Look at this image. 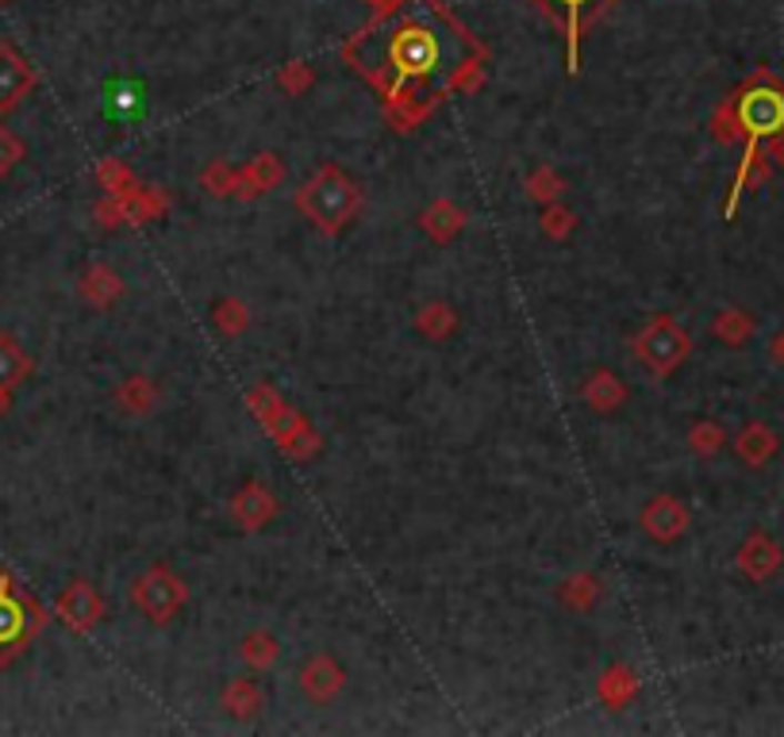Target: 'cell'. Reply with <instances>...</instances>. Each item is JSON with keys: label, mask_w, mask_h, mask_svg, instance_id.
I'll return each instance as SVG.
<instances>
[{"label": "cell", "mask_w": 784, "mask_h": 737, "mask_svg": "<svg viewBox=\"0 0 784 737\" xmlns=\"http://www.w3.org/2000/svg\"><path fill=\"white\" fill-rule=\"evenodd\" d=\"M212 323L220 326V334L239 339V334L250 326V312L239 296H223V300H215V307H212Z\"/></svg>", "instance_id": "f1b7e54d"}, {"label": "cell", "mask_w": 784, "mask_h": 737, "mask_svg": "<svg viewBox=\"0 0 784 737\" xmlns=\"http://www.w3.org/2000/svg\"><path fill=\"white\" fill-rule=\"evenodd\" d=\"M343 58L385 100L396 131H412L446 97L485 85L489 50L442 0H404L343 47Z\"/></svg>", "instance_id": "6da1fadb"}, {"label": "cell", "mask_w": 784, "mask_h": 737, "mask_svg": "<svg viewBox=\"0 0 784 737\" xmlns=\"http://www.w3.org/2000/svg\"><path fill=\"white\" fill-rule=\"evenodd\" d=\"M54 618L70 634L86 638V634H93L100 626V618H104V599H100V592L89 580H73L66 584L62 596L54 599Z\"/></svg>", "instance_id": "30bf717a"}, {"label": "cell", "mask_w": 784, "mask_h": 737, "mask_svg": "<svg viewBox=\"0 0 784 737\" xmlns=\"http://www.w3.org/2000/svg\"><path fill=\"white\" fill-rule=\"evenodd\" d=\"M296 212L323 234H339L354 223V215L362 212V189L339 165H320L304 184L296 189Z\"/></svg>", "instance_id": "3957f363"}, {"label": "cell", "mask_w": 784, "mask_h": 737, "mask_svg": "<svg viewBox=\"0 0 784 737\" xmlns=\"http://www.w3.org/2000/svg\"><path fill=\"white\" fill-rule=\"evenodd\" d=\"M0 4H4V0H0Z\"/></svg>", "instance_id": "ab89813d"}, {"label": "cell", "mask_w": 784, "mask_h": 737, "mask_svg": "<svg viewBox=\"0 0 784 737\" xmlns=\"http://www.w3.org/2000/svg\"><path fill=\"white\" fill-rule=\"evenodd\" d=\"M723 442H727V434H723L720 423H696V426L688 431V446L696 450V454H704V457L720 454Z\"/></svg>", "instance_id": "e575fe53"}, {"label": "cell", "mask_w": 784, "mask_h": 737, "mask_svg": "<svg viewBox=\"0 0 784 737\" xmlns=\"http://www.w3.org/2000/svg\"><path fill=\"white\" fill-rule=\"evenodd\" d=\"M300 688H304V695L312 703H331V699H339L346 688V673H343V665H339L331 653H315L312 660L304 665V673H300Z\"/></svg>", "instance_id": "5bb4252c"}, {"label": "cell", "mask_w": 784, "mask_h": 737, "mask_svg": "<svg viewBox=\"0 0 784 737\" xmlns=\"http://www.w3.org/2000/svg\"><path fill=\"white\" fill-rule=\"evenodd\" d=\"M235 184H239V170L231 162H212L200 173V189L212 192V196H235Z\"/></svg>", "instance_id": "1f68e13d"}, {"label": "cell", "mask_w": 784, "mask_h": 737, "mask_svg": "<svg viewBox=\"0 0 784 737\" xmlns=\"http://www.w3.org/2000/svg\"><path fill=\"white\" fill-rule=\"evenodd\" d=\"M688 350H692L688 331L677 320H670V315H654L635 339V357L650 368V376H657V381L677 373V368L685 365Z\"/></svg>", "instance_id": "8992f818"}, {"label": "cell", "mask_w": 784, "mask_h": 737, "mask_svg": "<svg viewBox=\"0 0 784 737\" xmlns=\"http://www.w3.org/2000/svg\"><path fill=\"white\" fill-rule=\"evenodd\" d=\"M688 523H692V515L677 496H654L639 515V526L646 531V538L662 542V546L677 542L681 534L688 531Z\"/></svg>", "instance_id": "4fadbf2b"}, {"label": "cell", "mask_w": 784, "mask_h": 737, "mask_svg": "<svg viewBox=\"0 0 784 737\" xmlns=\"http://www.w3.org/2000/svg\"><path fill=\"white\" fill-rule=\"evenodd\" d=\"M773 357H777V362L784 365V334H781L777 342H773Z\"/></svg>", "instance_id": "f35d334b"}, {"label": "cell", "mask_w": 784, "mask_h": 737, "mask_svg": "<svg viewBox=\"0 0 784 737\" xmlns=\"http://www.w3.org/2000/svg\"><path fill=\"white\" fill-rule=\"evenodd\" d=\"M415 331L431 342H446L450 334L458 331V312L446 300H431V304H423L420 312H415Z\"/></svg>", "instance_id": "d4e9b609"}, {"label": "cell", "mask_w": 784, "mask_h": 737, "mask_svg": "<svg viewBox=\"0 0 784 737\" xmlns=\"http://www.w3.org/2000/svg\"><path fill=\"white\" fill-rule=\"evenodd\" d=\"M247 407L254 412V418L262 423V431L278 442V450L285 457L300 461V465L320 457L323 434L315 431V426L308 423V415L289 404L273 384H254V388L247 392Z\"/></svg>", "instance_id": "277c9868"}, {"label": "cell", "mask_w": 784, "mask_h": 737, "mask_svg": "<svg viewBox=\"0 0 784 737\" xmlns=\"http://www.w3.org/2000/svg\"><path fill=\"white\" fill-rule=\"evenodd\" d=\"M712 131L715 139L731 142L738 135L750 139L746 150H757V142L762 139H773L784 131V85L770 78V73H757L754 81H746L735 100H727V104L715 112L712 120Z\"/></svg>", "instance_id": "7a4b0ae2"}, {"label": "cell", "mask_w": 784, "mask_h": 737, "mask_svg": "<svg viewBox=\"0 0 784 737\" xmlns=\"http://www.w3.org/2000/svg\"><path fill=\"white\" fill-rule=\"evenodd\" d=\"M312 85H315V70L308 62H289L285 70L278 73V89L289 92V97H304Z\"/></svg>", "instance_id": "836d02e7"}, {"label": "cell", "mask_w": 784, "mask_h": 737, "mask_svg": "<svg viewBox=\"0 0 784 737\" xmlns=\"http://www.w3.org/2000/svg\"><path fill=\"white\" fill-rule=\"evenodd\" d=\"M285 162L281 154H258L239 170V184H235V196L239 200H258L262 192H273L281 181H285Z\"/></svg>", "instance_id": "9a60e30c"}, {"label": "cell", "mask_w": 784, "mask_h": 737, "mask_svg": "<svg viewBox=\"0 0 784 737\" xmlns=\"http://www.w3.org/2000/svg\"><path fill=\"white\" fill-rule=\"evenodd\" d=\"M47 607L0 565V668L16 665L47 626Z\"/></svg>", "instance_id": "5b68a950"}, {"label": "cell", "mask_w": 784, "mask_h": 737, "mask_svg": "<svg viewBox=\"0 0 784 737\" xmlns=\"http://www.w3.org/2000/svg\"><path fill=\"white\" fill-rule=\"evenodd\" d=\"M465 223H470V215H465V208L454 204V200H435L428 212H420L423 234H431L435 242H454L458 234L465 231Z\"/></svg>", "instance_id": "ac0fdd59"}, {"label": "cell", "mask_w": 784, "mask_h": 737, "mask_svg": "<svg viewBox=\"0 0 784 737\" xmlns=\"http://www.w3.org/2000/svg\"><path fill=\"white\" fill-rule=\"evenodd\" d=\"M365 4H373L378 12H392V8H400L404 0H365Z\"/></svg>", "instance_id": "8d00e7d4"}, {"label": "cell", "mask_w": 784, "mask_h": 737, "mask_svg": "<svg viewBox=\"0 0 784 737\" xmlns=\"http://www.w3.org/2000/svg\"><path fill=\"white\" fill-rule=\"evenodd\" d=\"M131 603L139 615H147L150 623L165 626L170 618H178V610L189 603V588L178 573H170L165 565H150L135 584H131Z\"/></svg>", "instance_id": "ba28073f"}, {"label": "cell", "mask_w": 784, "mask_h": 737, "mask_svg": "<svg viewBox=\"0 0 784 737\" xmlns=\"http://www.w3.org/2000/svg\"><path fill=\"white\" fill-rule=\"evenodd\" d=\"M281 504L278 496H273V488L265 481H247L243 488L235 492V499H231V518H235L239 531L254 534L262 531V526H270V518L278 515Z\"/></svg>", "instance_id": "7c38bea8"}, {"label": "cell", "mask_w": 784, "mask_h": 737, "mask_svg": "<svg viewBox=\"0 0 784 737\" xmlns=\"http://www.w3.org/2000/svg\"><path fill=\"white\" fill-rule=\"evenodd\" d=\"M23 154H28V147H23V139L16 135L12 128H4V123H0V181H4L8 173H12L16 165L23 162Z\"/></svg>", "instance_id": "d590c367"}, {"label": "cell", "mask_w": 784, "mask_h": 737, "mask_svg": "<svg viewBox=\"0 0 784 737\" xmlns=\"http://www.w3.org/2000/svg\"><path fill=\"white\" fill-rule=\"evenodd\" d=\"M539 228L546 239H554V242H565L573 231H577V212L573 208H565V204H542V220H539Z\"/></svg>", "instance_id": "4dcf8cb0"}, {"label": "cell", "mask_w": 784, "mask_h": 737, "mask_svg": "<svg viewBox=\"0 0 784 737\" xmlns=\"http://www.w3.org/2000/svg\"><path fill=\"white\" fill-rule=\"evenodd\" d=\"M581 400H585L596 415H612L627 404V384H623L612 368H592L589 381L581 384Z\"/></svg>", "instance_id": "2e32d148"}, {"label": "cell", "mask_w": 784, "mask_h": 737, "mask_svg": "<svg viewBox=\"0 0 784 737\" xmlns=\"http://www.w3.org/2000/svg\"><path fill=\"white\" fill-rule=\"evenodd\" d=\"M36 85H39L36 65H31L12 43H0V115L16 112V108L31 97Z\"/></svg>", "instance_id": "8fae6325"}, {"label": "cell", "mask_w": 784, "mask_h": 737, "mask_svg": "<svg viewBox=\"0 0 784 737\" xmlns=\"http://www.w3.org/2000/svg\"><path fill=\"white\" fill-rule=\"evenodd\" d=\"M115 407L128 415H150L158 407V384L143 373H131L128 381L115 388Z\"/></svg>", "instance_id": "7402d4cb"}, {"label": "cell", "mask_w": 784, "mask_h": 737, "mask_svg": "<svg viewBox=\"0 0 784 737\" xmlns=\"http://www.w3.org/2000/svg\"><path fill=\"white\" fill-rule=\"evenodd\" d=\"M31 368H36V362H31L28 350H23L8 331H0V388L16 392L31 376Z\"/></svg>", "instance_id": "44dd1931"}, {"label": "cell", "mask_w": 784, "mask_h": 737, "mask_svg": "<svg viewBox=\"0 0 784 737\" xmlns=\"http://www.w3.org/2000/svg\"><path fill=\"white\" fill-rule=\"evenodd\" d=\"M523 189H527V196L539 200V204H554V200H562V192H565V178L554 170V165H539V170L527 173Z\"/></svg>", "instance_id": "83f0119b"}, {"label": "cell", "mask_w": 784, "mask_h": 737, "mask_svg": "<svg viewBox=\"0 0 784 737\" xmlns=\"http://www.w3.org/2000/svg\"><path fill=\"white\" fill-rule=\"evenodd\" d=\"M639 688H642V680H639L635 668L612 665V668H604V676H600L596 695H600V703H604L607 710H623L639 695Z\"/></svg>", "instance_id": "d6986e66"}, {"label": "cell", "mask_w": 784, "mask_h": 737, "mask_svg": "<svg viewBox=\"0 0 784 737\" xmlns=\"http://www.w3.org/2000/svg\"><path fill=\"white\" fill-rule=\"evenodd\" d=\"M97 181H100V189H104L108 196H123V192L139 189L131 165H123L120 158H104V162L97 165Z\"/></svg>", "instance_id": "f546056e"}, {"label": "cell", "mask_w": 784, "mask_h": 737, "mask_svg": "<svg viewBox=\"0 0 784 737\" xmlns=\"http://www.w3.org/2000/svg\"><path fill=\"white\" fill-rule=\"evenodd\" d=\"M542 12L562 28L565 43H570V73L581 70V36L589 23H596L615 0H535Z\"/></svg>", "instance_id": "9c48e42d"}, {"label": "cell", "mask_w": 784, "mask_h": 737, "mask_svg": "<svg viewBox=\"0 0 784 737\" xmlns=\"http://www.w3.org/2000/svg\"><path fill=\"white\" fill-rule=\"evenodd\" d=\"M735 454L746 461V465H762V461H770L773 454H777V434L762 423H750L735 438Z\"/></svg>", "instance_id": "484cf974"}, {"label": "cell", "mask_w": 784, "mask_h": 737, "mask_svg": "<svg viewBox=\"0 0 784 737\" xmlns=\"http://www.w3.org/2000/svg\"><path fill=\"white\" fill-rule=\"evenodd\" d=\"M223 710H228L231 718H239V723H250V718H258V710H262L265 695L258 688L254 680H247V676H239V680H231L228 688L220 695Z\"/></svg>", "instance_id": "603a6c76"}, {"label": "cell", "mask_w": 784, "mask_h": 737, "mask_svg": "<svg viewBox=\"0 0 784 737\" xmlns=\"http://www.w3.org/2000/svg\"><path fill=\"white\" fill-rule=\"evenodd\" d=\"M715 339L720 342H727V346H742V342L750 339V320H746V312H738V307H727V312H720V320H715Z\"/></svg>", "instance_id": "d6a6232c"}, {"label": "cell", "mask_w": 784, "mask_h": 737, "mask_svg": "<svg viewBox=\"0 0 784 737\" xmlns=\"http://www.w3.org/2000/svg\"><path fill=\"white\" fill-rule=\"evenodd\" d=\"M8 412H12V392L0 388V418H4Z\"/></svg>", "instance_id": "74e56055"}, {"label": "cell", "mask_w": 784, "mask_h": 737, "mask_svg": "<svg viewBox=\"0 0 784 737\" xmlns=\"http://www.w3.org/2000/svg\"><path fill=\"white\" fill-rule=\"evenodd\" d=\"M604 596V580L596 573H577V576H565L557 584V599L565 603L570 610H592Z\"/></svg>", "instance_id": "cb8c5ba5"}, {"label": "cell", "mask_w": 784, "mask_h": 737, "mask_svg": "<svg viewBox=\"0 0 784 737\" xmlns=\"http://www.w3.org/2000/svg\"><path fill=\"white\" fill-rule=\"evenodd\" d=\"M239 657H243L247 668H254V673H270V668L278 665V657H281V645L270 630H254V634H247V638L239 642Z\"/></svg>", "instance_id": "4316f807"}, {"label": "cell", "mask_w": 784, "mask_h": 737, "mask_svg": "<svg viewBox=\"0 0 784 737\" xmlns=\"http://www.w3.org/2000/svg\"><path fill=\"white\" fill-rule=\"evenodd\" d=\"M738 568L750 580H765V576H773L781 568V546L770 534H754V538L738 549Z\"/></svg>", "instance_id": "ffe728a7"}, {"label": "cell", "mask_w": 784, "mask_h": 737, "mask_svg": "<svg viewBox=\"0 0 784 737\" xmlns=\"http://www.w3.org/2000/svg\"><path fill=\"white\" fill-rule=\"evenodd\" d=\"M123 296V276L104 262H93L86 273H81V300L97 312H108L115 300Z\"/></svg>", "instance_id": "e0dca14e"}, {"label": "cell", "mask_w": 784, "mask_h": 737, "mask_svg": "<svg viewBox=\"0 0 784 737\" xmlns=\"http://www.w3.org/2000/svg\"><path fill=\"white\" fill-rule=\"evenodd\" d=\"M170 215V196L158 184H139V189L123 192V196H108L93 204V220L104 231L115 228H143V223H158Z\"/></svg>", "instance_id": "52a82bcc"}]
</instances>
